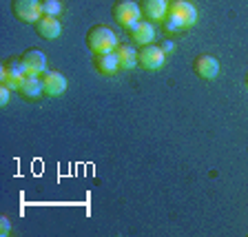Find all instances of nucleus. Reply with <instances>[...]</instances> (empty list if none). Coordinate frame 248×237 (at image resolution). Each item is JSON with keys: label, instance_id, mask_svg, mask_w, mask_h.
Here are the masks:
<instances>
[{"label": "nucleus", "instance_id": "obj_1", "mask_svg": "<svg viewBox=\"0 0 248 237\" xmlns=\"http://www.w3.org/2000/svg\"><path fill=\"white\" fill-rule=\"evenodd\" d=\"M87 49L91 53H104V51H115L118 42V33L107 25H95L87 31Z\"/></svg>", "mask_w": 248, "mask_h": 237}, {"label": "nucleus", "instance_id": "obj_2", "mask_svg": "<svg viewBox=\"0 0 248 237\" xmlns=\"http://www.w3.org/2000/svg\"><path fill=\"white\" fill-rule=\"evenodd\" d=\"M111 16L122 29H129L138 20H142V9H140V2H135V0H115L111 7Z\"/></svg>", "mask_w": 248, "mask_h": 237}, {"label": "nucleus", "instance_id": "obj_3", "mask_svg": "<svg viewBox=\"0 0 248 237\" xmlns=\"http://www.w3.org/2000/svg\"><path fill=\"white\" fill-rule=\"evenodd\" d=\"M25 78H27V69L22 64V58H7L0 64V84L9 87L11 91H18Z\"/></svg>", "mask_w": 248, "mask_h": 237}, {"label": "nucleus", "instance_id": "obj_4", "mask_svg": "<svg viewBox=\"0 0 248 237\" xmlns=\"http://www.w3.org/2000/svg\"><path fill=\"white\" fill-rule=\"evenodd\" d=\"M166 53L160 45H144L138 51V67L146 69V71H157L164 67Z\"/></svg>", "mask_w": 248, "mask_h": 237}, {"label": "nucleus", "instance_id": "obj_5", "mask_svg": "<svg viewBox=\"0 0 248 237\" xmlns=\"http://www.w3.org/2000/svg\"><path fill=\"white\" fill-rule=\"evenodd\" d=\"M11 11L20 22H38L42 18L40 0H11Z\"/></svg>", "mask_w": 248, "mask_h": 237}, {"label": "nucleus", "instance_id": "obj_6", "mask_svg": "<svg viewBox=\"0 0 248 237\" xmlns=\"http://www.w3.org/2000/svg\"><path fill=\"white\" fill-rule=\"evenodd\" d=\"M169 14L184 25V29H191L197 22V9L188 0H170L169 2Z\"/></svg>", "mask_w": 248, "mask_h": 237}, {"label": "nucleus", "instance_id": "obj_7", "mask_svg": "<svg viewBox=\"0 0 248 237\" xmlns=\"http://www.w3.org/2000/svg\"><path fill=\"white\" fill-rule=\"evenodd\" d=\"M129 38L135 42V45L140 47H144V45H153L155 40V22L151 20H138L133 27H129Z\"/></svg>", "mask_w": 248, "mask_h": 237}, {"label": "nucleus", "instance_id": "obj_8", "mask_svg": "<svg viewBox=\"0 0 248 237\" xmlns=\"http://www.w3.org/2000/svg\"><path fill=\"white\" fill-rule=\"evenodd\" d=\"M193 71L202 78V80H215L219 76V62L217 58L208 56V53H202L193 60Z\"/></svg>", "mask_w": 248, "mask_h": 237}, {"label": "nucleus", "instance_id": "obj_9", "mask_svg": "<svg viewBox=\"0 0 248 237\" xmlns=\"http://www.w3.org/2000/svg\"><path fill=\"white\" fill-rule=\"evenodd\" d=\"M142 16L151 22H162L169 14V0H140Z\"/></svg>", "mask_w": 248, "mask_h": 237}, {"label": "nucleus", "instance_id": "obj_10", "mask_svg": "<svg viewBox=\"0 0 248 237\" xmlns=\"http://www.w3.org/2000/svg\"><path fill=\"white\" fill-rule=\"evenodd\" d=\"M20 58L27 69V76H42L46 71V58L40 49H27Z\"/></svg>", "mask_w": 248, "mask_h": 237}, {"label": "nucleus", "instance_id": "obj_11", "mask_svg": "<svg viewBox=\"0 0 248 237\" xmlns=\"http://www.w3.org/2000/svg\"><path fill=\"white\" fill-rule=\"evenodd\" d=\"M33 27L42 40H56L62 33V25L56 16H42V18H38V22H33Z\"/></svg>", "mask_w": 248, "mask_h": 237}, {"label": "nucleus", "instance_id": "obj_12", "mask_svg": "<svg viewBox=\"0 0 248 237\" xmlns=\"http://www.w3.org/2000/svg\"><path fill=\"white\" fill-rule=\"evenodd\" d=\"M93 67L102 76H115L120 71V62L115 51H104V53H93Z\"/></svg>", "mask_w": 248, "mask_h": 237}, {"label": "nucleus", "instance_id": "obj_13", "mask_svg": "<svg viewBox=\"0 0 248 237\" xmlns=\"http://www.w3.org/2000/svg\"><path fill=\"white\" fill-rule=\"evenodd\" d=\"M42 82H45V95H49V98H58L67 91V78L60 71H45Z\"/></svg>", "mask_w": 248, "mask_h": 237}, {"label": "nucleus", "instance_id": "obj_14", "mask_svg": "<svg viewBox=\"0 0 248 237\" xmlns=\"http://www.w3.org/2000/svg\"><path fill=\"white\" fill-rule=\"evenodd\" d=\"M25 100H40L45 95V82H42V76H27L20 82V89H18Z\"/></svg>", "mask_w": 248, "mask_h": 237}, {"label": "nucleus", "instance_id": "obj_15", "mask_svg": "<svg viewBox=\"0 0 248 237\" xmlns=\"http://www.w3.org/2000/svg\"><path fill=\"white\" fill-rule=\"evenodd\" d=\"M115 53H118V62H120V71H131V69L138 67V49L133 45H118L115 47Z\"/></svg>", "mask_w": 248, "mask_h": 237}, {"label": "nucleus", "instance_id": "obj_16", "mask_svg": "<svg viewBox=\"0 0 248 237\" xmlns=\"http://www.w3.org/2000/svg\"><path fill=\"white\" fill-rule=\"evenodd\" d=\"M162 29H164V33L166 36H180L182 31H186L184 29V25H182L177 18H173L170 14H166V18L162 20Z\"/></svg>", "mask_w": 248, "mask_h": 237}, {"label": "nucleus", "instance_id": "obj_17", "mask_svg": "<svg viewBox=\"0 0 248 237\" xmlns=\"http://www.w3.org/2000/svg\"><path fill=\"white\" fill-rule=\"evenodd\" d=\"M42 2V16H60L62 14V0H40Z\"/></svg>", "mask_w": 248, "mask_h": 237}, {"label": "nucleus", "instance_id": "obj_18", "mask_svg": "<svg viewBox=\"0 0 248 237\" xmlns=\"http://www.w3.org/2000/svg\"><path fill=\"white\" fill-rule=\"evenodd\" d=\"M9 233H11V222H9V217H7V215H2V217H0V235L7 237Z\"/></svg>", "mask_w": 248, "mask_h": 237}, {"label": "nucleus", "instance_id": "obj_19", "mask_svg": "<svg viewBox=\"0 0 248 237\" xmlns=\"http://www.w3.org/2000/svg\"><path fill=\"white\" fill-rule=\"evenodd\" d=\"M9 93H11L9 87L0 84V107H7V104H9Z\"/></svg>", "mask_w": 248, "mask_h": 237}, {"label": "nucleus", "instance_id": "obj_20", "mask_svg": "<svg viewBox=\"0 0 248 237\" xmlns=\"http://www.w3.org/2000/svg\"><path fill=\"white\" fill-rule=\"evenodd\" d=\"M160 47H162V49H164V53H166V56H169V53H173V49H175V42H173V40H169V38H164Z\"/></svg>", "mask_w": 248, "mask_h": 237}, {"label": "nucleus", "instance_id": "obj_21", "mask_svg": "<svg viewBox=\"0 0 248 237\" xmlns=\"http://www.w3.org/2000/svg\"><path fill=\"white\" fill-rule=\"evenodd\" d=\"M246 87H248V73H246Z\"/></svg>", "mask_w": 248, "mask_h": 237}]
</instances>
